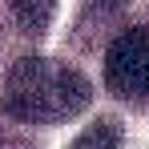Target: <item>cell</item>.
Segmentation results:
<instances>
[{"mask_svg": "<svg viewBox=\"0 0 149 149\" xmlns=\"http://www.w3.org/2000/svg\"><path fill=\"white\" fill-rule=\"evenodd\" d=\"M125 12V0H85V12H81V36H85V45L101 36L109 20H117Z\"/></svg>", "mask_w": 149, "mask_h": 149, "instance_id": "277c9868", "label": "cell"}, {"mask_svg": "<svg viewBox=\"0 0 149 149\" xmlns=\"http://www.w3.org/2000/svg\"><path fill=\"white\" fill-rule=\"evenodd\" d=\"M93 89L81 69L49 56H20L4 77V113L24 125H56L85 113Z\"/></svg>", "mask_w": 149, "mask_h": 149, "instance_id": "6da1fadb", "label": "cell"}, {"mask_svg": "<svg viewBox=\"0 0 149 149\" xmlns=\"http://www.w3.org/2000/svg\"><path fill=\"white\" fill-rule=\"evenodd\" d=\"M105 85L133 109H149V24L117 32L105 49Z\"/></svg>", "mask_w": 149, "mask_h": 149, "instance_id": "7a4b0ae2", "label": "cell"}, {"mask_svg": "<svg viewBox=\"0 0 149 149\" xmlns=\"http://www.w3.org/2000/svg\"><path fill=\"white\" fill-rule=\"evenodd\" d=\"M8 12L24 36H40L56 16V0H8Z\"/></svg>", "mask_w": 149, "mask_h": 149, "instance_id": "3957f363", "label": "cell"}, {"mask_svg": "<svg viewBox=\"0 0 149 149\" xmlns=\"http://www.w3.org/2000/svg\"><path fill=\"white\" fill-rule=\"evenodd\" d=\"M69 149H121V121L117 117H97L85 133H77Z\"/></svg>", "mask_w": 149, "mask_h": 149, "instance_id": "5b68a950", "label": "cell"}]
</instances>
